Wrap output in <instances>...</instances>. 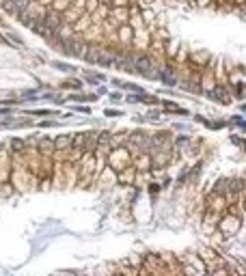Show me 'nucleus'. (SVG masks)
Returning <instances> with one entry per match:
<instances>
[{
    "label": "nucleus",
    "mask_w": 246,
    "mask_h": 276,
    "mask_svg": "<svg viewBox=\"0 0 246 276\" xmlns=\"http://www.w3.org/2000/svg\"><path fill=\"white\" fill-rule=\"evenodd\" d=\"M2 7H5V11H9V13H15V2L13 0H5Z\"/></svg>",
    "instance_id": "6"
},
{
    "label": "nucleus",
    "mask_w": 246,
    "mask_h": 276,
    "mask_svg": "<svg viewBox=\"0 0 246 276\" xmlns=\"http://www.w3.org/2000/svg\"><path fill=\"white\" fill-rule=\"evenodd\" d=\"M134 67L138 71H147V69H151V61L147 56H138V58H134Z\"/></svg>",
    "instance_id": "2"
},
{
    "label": "nucleus",
    "mask_w": 246,
    "mask_h": 276,
    "mask_svg": "<svg viewBox=\"0 0 246 276\" xmlns=\"http://www.w3.org/2000/svg\"><path fill=\"white\" fill-rule=\"evenodd\" d=\"M99 54H102V50H97V48L89 50V52H86V61H89V63H97V61H99Z\"/></svg>",
    "instance_id": "4"
},
{
    "label": "nucleus",
    "mask_w": 246,
    "mask_h": 276,
    "mask_svg": "<svg viewBox=\"0 0 246 276\" xmlns=\"http://www.w3.org/2000/svg\"><path fill=\"white\" fill-rule=\"evenodd\" d=\"M22 147H24V145H22V140H13V149H22Z\"/></svg>",
    "instance_id": "8"
},
{
    "label": "nucleus",
    "mask_w": 246,
    "mask_h": 276,
    "mask_svg": "<svg viewBox=\"0 0 246 276\" xmlns=\"http://www.w3.org/2000/svg\"><path fill=\"white\" fill-rule=\"evenodd\" d=\"M65 50H67L71 56H84V52H86V48H84L82 41H67V43H65Z\"/></svg>",
    "instance_id": "1"
},
{
    "label": "nucleus",
    "mask_w": 246,
    "mask_h": 276,
    "mask_svg": "<svg viewBox=\"0 0 246 276\" xmlns=\"http://www.w3.org/2000/svg\"><path fill=\"white\" fill-rule=\"evenodd\" d=\"M26 7H28V0H15V13H24Z\"/></svg>",
    "instance_id": "5"
},
{
    "label": "nucleus",
    "mask_w": 246,
    "mask_h": 276,
    "mask_svg": "<svg viewBox=\"0 0 246 276\" xmlns=\"http://www.w3.org/2000/svg\"><path fill=\"white\" fill-rule=\"evenodd\" d=\"M54 65H56V67H61L63 71H71V69H74L71 65H63V63H54Z\"/></svg>",
    "instance_id": "7"
},
{
    "label": "nucleus",
    "mask_w": 246,
    "mask_h": 276,
    "mask_svg": "<svg viewBox=\"0 0 246 276\" xmlns=\"http://www.w3.org/2000/svg\"><path fill=\"white\" fill-rule=\"evenodd\" d=\"M114 56H117L114 52H102V54H99V61H97V63H99V65H110V63H114Z\"/></svg>",
    "instance_id": "3"
}]
</instances>
